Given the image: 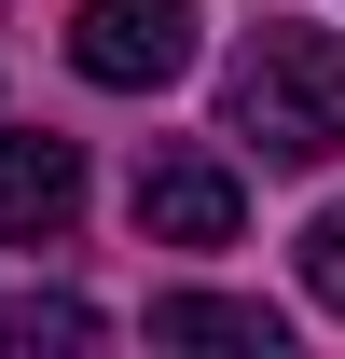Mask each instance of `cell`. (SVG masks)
<instances>
[{"label": "cell", "mask_w": 345, "mask_h": 359, "mask_svg": "<svg viewBox=\"0 0 345 359\" xmlns=\"http://www.w3.org/2000/svg\"><path fill=\"white\" fill-rule=\"evenodd\" d=\"M221 138H249L262 166H332L345 152V42L332 28H262L221 83Z\"/></svg>", "instance_id": "obj_1"}, {"label": "cell", "mask_w": 345, "mask_h": 359, "mask_svg": "<svg viewBox=\"0 0 345 359\" xmlns=\"http://www.w3.org/2000/svg\"><path fill=\"white\" fill-rule=\"evenodd\" d=\"M69 69L111 97H152L194 69V0H83L69 14Z\"/></svg>", "instance_id": "obj_2"}, {"label": "cell", "mask_w": 345, "mask_h": 359, "mask_svg": "<svg viewBox=\"0 0 345 359\" xmlns=\"http://www.w3.org/2000/svg\"><path fill=\"white\" fill-rule=\"evenodd\" d=\"M138 235L152 249H235V166L221 152H152L138 166Z\"/></svg>", "instance_id": "obj_3"}, {"label": "cell", "mask_w": 345, "mask_h": 359, "mask_svg": "<svg viewBox=\"0 0 345 359\" xmlns=\"http://www.w3.org/2000/svg\"><path fill=\"white\" fill-rule=\"evenodd\" d=\"M69 222H83V152L0 125V235H69Z\"/></svg>", "instance_id": "obj_4"}, {"label": "cell", "mask_w": 345, "mask_h": 359, "mask_svg": "<svg viewBox=\"0 0 345 359\" xmlns=\"http://www.w3.org/2000/svg\"><path fill=\"white\" fill-rule=\"evenodd\" d=\"M152 346H249V359H276L290 318H276V304H235V290H166V304H152Z\"/></svg>", "instance_id": "obj_5"}, {"label": "cell", "mask_w": 345, "mask_h": 359, "mask_svg": "<svg viewBox=\"0 0 345 359\" xmlns=\"http://www.w3.org/2000/svg\"><path fill=\"white\" fill-rule=\"evenodd\" d=\"M0 346L42 359V346H97V304H69V290H42V304H0Z\"/></svg>", "instance_id": "obj_6"}, {"label": "cell", "mask_w": 345, "mask_h": 359, "mask_svg": "<svg viewBox=\"0 0 345 359\" xmlns=\"http://www.w3.org/2000/svg\"><path fill=\"white\" fill-rule=\"evenodd\" d=\"M304 290L345 318V208H318V222H304Z\"/></svg>", "instance_id": "obj_7"}]
</instances>
